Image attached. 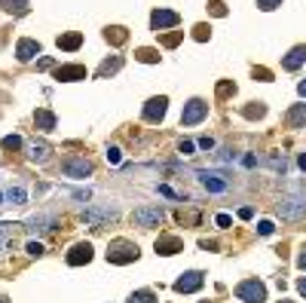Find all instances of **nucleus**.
Wrapping results in <instances>:
<instances>
[{"label": "nucleus", "instance_id": "nucleus-1", "mask_svg": "<svg viewBox=\"0 0 306 303\" xmlns=\"http://www.w3.org/2000/svg\"><path fill=\"white\" fill-rule=\"evenodd\" d=\"M275 214L282 220H303L306 217V193H285V196L275 202Z\"/></svg>", "mask_w": 306, "mask_h": 303}, {"label": "nucleus", "instance_id": "nucleus-2", "mask_svg": "<svg viewBox=\"0 0 306 303\" xmlns=\"http://www.w3.org/2000/svg\"><path fill=\"white\" fill-rule=\"evenodd\" d=\"M120 217V209L117 205H89V209H83L80 212V220L83 224H89V227H107V224H114V220Z\"/></svg>", "mask_w": 306, "mask_h": 303}, {"label": "nucleus", "instance_id": "nucleus-3", "mask_svg": "<svg viewBox=\"0 0 306 303\" xmlns=\"http://www.w3.org/2000/svg\"><path fill=\"white\" fill-rule=\"evenodd\" d=\"M196 181L208 190V193H227L230 190V175L227 172H208V169H196Z\"/></svg>", "mask_w": 306, "mask_h": 303}, {"label": "nucleus", "instance_id": "nucleus-4", "mask_svg": "<svg viewBox=\"0 0 306 303\" xmlns=\"http://www.w3.org/2000/svg\"><path fill=\"white\" fill-rule=\"evenodd\" d=\"M236 300H242V303H263L267 300V288H263V282L257 279H245L236 285Z\"/></svg>", "mask_w": 306, "mask_h": 303}, {"label": "nucleus", "instance_id": "nucleus-5", "mask_svg": "<svg viewBox=\"0 0 306 303\" xmlns=\"http://www.w3.org/2000/svg\"><path fill=\"white\" fill-rule=\"evenodd\" d=\"M162 217H165V212L159 209V205H144V209H135L132 224H135V227L150 230V227H159V224H162Z\"/></svg>", "mask_w": 306, "mask_h": 303}, {"label": "nucleus", "instance_id": "nucleus-6", "mask_svg": "<svg viewBox=\"0 0 306 303\" xmlns=\"http://www.w3.org/2000/svg\"><path fill=\"white\" fill-rule=\"evenodd\" d=\"M135 257H138V248L132 242H126V239L110 242V248H107V260L110 264H129V260H135Z\"/></svg>", "mask_w": 306, "mask_h": 303}, {"label": "nucleus", "instance_id": "nucleus-7", "mask_svg": "<svg viewBox=\"0 0 306 303\" xmlns=\"http://www.w3.org/2000/svg\"><path fill=\"white\" fill-rule=\"evenodd\" d=\"M205 117H208V104L202 98H190L184 104V114H181V126H196Z\"/></svg>", "mask_w": 306, "mask_h": 303}, {"label": "nucleus", "instance_id": "nucleus-8", "mask_svg": "<svg viewBox=\"0 0 306 303\" xmlns=\"http://www.w3.org/2000/svg\"><path fill=\"white\" fill-rule=\"evenodd\" d=\"M61 172H64V178H77V181H83V178L92 175V162L83 159V156H67L61 162Z\"/></svg>", "mask_w": 306, "mask_h": 303}, {"label": "nucleus", "instance_id": "nucleus-9", "mask_svg": "<svg viewBox=\"0 0 306 303\" xmlns=\"http://www.w3.org/2000/svg\"><path fill=\"white\" fill-rule=\"evenodd\" d=\"M55 224H59V217L52 212H40V214H31L25 220V227L31 233H49V230H55Z\"/></svg>", "mask_w": 306, "mask_h": 303}, {"label": "nucleus", "instance_id": "nucleus-10", "mask_svg": "<svg viewBox=\"0 0 306 303\" xmlns=\"http://www.w3.org/2000/svg\"><path fill=\"white\" fill-rule=\"evenodd\" d=\"M202 282H205V275L199 270H190V273H184L175 282V291L178 294H193V291H199V288H202Z\"/></svg>", "mask_w": 306, "mask_h": 303}, {"label": "nucleus", "instance_id": "nucleus-11", "mask_svg": "<svg viewBox=\"0 0 306 303\" xmlns=\"http://www.w3.org/2000/svg\"><path fill=\"white\" fill-rule=\"evenodd\" d=\"M165 110H169V98H150L147 104H144V120L147 122H159L162 117H165Z\"/></svg>", "mask_w": 306, "mask_h": 303}, {"label": "nucleus", "instance_id": "nucleus-12", "mask_svg": "<svg viewBox=\"0 0 306 303\" xmlns=\"http://www.w3.org/2000/svg\"><path fill=\"white\" fill-rule=\"evenodd\" d=\"M178 25V12H172V9H156L150 16V28L153 31H162V28H175Z\"/></svg>", "mask_w": 306, "mask_h": 303}, {"label": "nucleus", "instance_id": "nucleus-13", "mask_svg": "<svg viewBox=\"0 0 306 303\" xmlns=\"http://www.w3.org/2000/svg\"><path fill=\"white\" fill-rule=\"evenodd\" d=\"M92 260V245L89 242H80L71 248V254H67V264L71 267H80V264H89Z\"/></svg>", "mask_w": 306, "mask_h": 303}, {"label": "nucleus", "instance_id": "nucleus-14", "mask_svg": "<svg viewBox=\"0 0 306 303\" xmlns=\"http://www.w3.org/2000/svg\"><path fill=\"white\" fill-rule=\"evenodd\" d=\"M49 153H52V147H49L46 141H31V144H28V159H31V162H40V165H43V162L49 159Z\"/></svg>", "mask_w": 306, "mask_h": 303}, {"label": "nucleus", "instance_id": "nucleus-15", "mask_svg": "<svg viewBox=\"0 0 306 303\" xmlns=\"http://www.w3.org/2000/svg\"><path fill=\"white\" fill-rule=\"evenodd\" d=\"M303 61H306V46H294V49H291L285 59H282V67H285V71H297Z\"/></svg>", "mask_w": 306, "mask_h": 303}, {"label": "nucleus", "instance_id": "nucleus-16", "mask_svg": "<svg viewBox=\"0 0 306 303\" xmlns=\"http://www.w3.org/2000/svg\"><path fill=\"white\" fill-rule=\"evenodd\" d=\"M16 55H19V61H31L34 55H40V43L37 40H19Z\"/></svg>", "mask_w": 306, "mask_h": 303}, {"label": "nucleus", "instance_id": "nucleus-17", "mask_svg": "<svg viewBox=\"0 0 306 303\" xmlns=\"http://www.w3.org/2000/svg\"><path fill=\"white\" fill-rule=\"evenodd\" d=\"M55 77L59 80H86V67H80V64H64V67H59V71H55Z\"/></svg>", "mask_w": 306, "mask_h": 303}, {"label": "nucleus", "instance_id": "nucleus-18", "mask_svg": "<svg viewBox=\"0 0 306 303\" xmlns=\"http://www.w3.org/2000/svg\"><path fill=\"white\" fill-rule=\"evenodd\" d=\"M267 169H273L275 175H285L288 172V156L285 153H270L267 156Z\"/></svg>", "mask_w": 306, "mask_h": 303}, {"label": "nucleus", "instance_id": "nucleus-19", "mask_svg": "<svg viewBox=\"0 0 306 303\" xmlns=\"http://www.w3.org/2000/svg\"><path fill=\"white\" fill-rule=\"evenodd\" d=\"M288 126H306V104H294L288 110Z\"/></svg>", "mask_w": 306, "mask_h": 303}, {"label": "nucleus", "instance_id": "nucleus-20", "mask_svg": "<svg viewBox=\"0 0 306 303\" xmlns=\"http://www.w3.org/2000/svg\"><path fill=\"white\" fill-rule=\"evenodd\" d=\"M34 122H37L40 132H52V129H55V114H49V110H37Z\"/></svg>", "mask_w": 306, "mask_h": 303}, {"label": "nucleus", "instance_id": "nucleus-21", "mask_svg": "<svg viewBox=\"0 0 306 303\" xmlns=\"http://www.w3.org/2000/svg\"><path fill=\"white\" fill-rule=\"evenodd\" d=\"M16 230H19V224H0V251L9 248V242L16 239Z\"/></svg>", "mask_w": 306, "mask_h": 303}, {"label": "nucleus", "instance_id": "nucleus-22", "mask_svg": "<svg viewBox=\"0 0 306 303\" xmlns=\"http://www.w3.org/2000/svg\"><path fill=\"white\" fill-rule=\"evenodd\" d=\"M181 248V239H175V236H162L159 242H156V251L159 254H175Z\"/></svg>", "mask_w": 306, "mask_h": 303}, {"label": "nucleus", "instance_id": "nucleus-23", "mask_svg": "<svg viewBox=\"0 0 306 303\" xmlns=\"http://www.w3.org/2000/svg\"><path fill=\"white\" fill-rule=\"evenodd\" d=\"M6 202H12V205H25V202H28L25 187H6Z\"/></svg>", "mask_w": 306, "mask_h": 303}, {"label": "nucleus", "instance_id": "nucleus-24", "mask_svg": "<svg viewBox=\"0 0 306 303\" xmlns=\"http://www.w3.org/2000/svg\"><path fill=\"white\" fill-rule=\"evenodd\" d=\"M80 43H83V37H80V34H64V37H59V46L67 49V52H74Z\"/></svg>", "mask_w": 306, "mask_h": 303}, {"label": "nucleus", "instance_id": "nucleus-25", "mask_svg": "<svg viewBox=\"0 0 306 303\" xmlns=\"http://www.w3.org/2000/svg\"><path fill=\"white\" fill-rule=\"evenodd\" d=\"M120 67H122V59H120V55H114V59H107V61L101 64V71H98V74L104 77V74H114V71H120Z\"/></svg>", "mask_w": 306, "mask_h": 303}, {"label": "nucleus", "instance_id": "nucleus-26", "mask_svg": "<svg viewBox=\"0 0 306 303\" xmlns=\"http://www.w3.org/2000/svg\"><path fill=\"white\" fill-rule=\"evenodd\" d=\"M129 303H156V297H153V291H135Z\"/></svg>", "mask_w": 306, "mask_h": 303}, {"label": "nucleus", "instance_id": "nucleus-27", "mask_svg": "<svg viewBox=\"0 0 306 303\" xmlns=\"http://www.w3.org/2000/svg\"><path fill=\"white\" fill-rule=\"evenodd\" d=\"M3 9H9V12H25L28 9V0H3Z\"/></svg>", "mask_w": 306, "mask_h": 303}, {"label": "nucleus", "instance_id": "nucleus-28", "mask_svg": "<svg viewBox=\"0 0 306 303\" xmlns=\"http://www.w3.org/2000/svg\"><path fill=\"white\" fill-rule=\"evenodd\" d=\"M214 162L217 165H227V162H236V153L227 147V150H220V153H214Z\"/></svg>", "mask_w": 306, "mask_h": 303}, {"label": "nucleus", "instance_id": "nucleus-29", "mask_svg": "<svg viewBox=\"0 0 306 303\" xmlns=\"http://www.w3.org/2000/svg\"><path fill=\"white\" fill-rule=\"evenodd\" d=\"M22 147V138L19 135H6L3 138V150H19Z\"/></svg>", "mask_w": 306, "mask_h": 303}, {"label": "nucleus", "instance_id": "nucleus-30", "mask_svg": "<svg viewBox=\"0 0 306 303\" xmlns=\"http://www.w3.org/2000/svg\"><path fill=\"white\" fill-rule=\"evenodd\" d=\"M104 156H107V162H110V165H120L122 150H120V147H107V153H104Z\"/></svg>", "mask_w": 306, "mask_h": 303}, {"label": "nucleus", "instance_id": "nucleus-31", "mask_svg": "<svg viewBox=\"0 0 306 303\" xmlns=\"http://www.w3.org/2000/svg\"><path fill=\"white\" fill-rule=\"evenodd\" d=\"M25 251L31 254V257H40V254H43V245H40V242H28V245H25Z\"/></svg>", "mask_w": 306, "mask_h": 303}, {"label": "nucleus", "instance_id": "nucleus-32", "mask_svg": "<svg viewBox=\"0 0 306 303\" xmlns=\"http://www.w3.org/2000/svg\"><path fill=\"white\" fill-rule=\"evenodd\" d=\"M257 6H260L263 12H270V9H275V6H282V0H257Z\"/></svg>", "mask_w": 306, "mask_h": 303}, {"label": "nucleus", "instance_id": "nucleus-33", "mask_svg": "<svg viewBox=\"0 0 306 303\" xmlns=\"http://www.w3.org/2000/svg\"><path fill=\"white\" fill-rule=\"evenodd\" d=\"M138 59H141V61H159V55L153 52V49H141V52H138Z\"/></svg>", "mask_w": 306, "mask_h": 303}, {"label": "nucleus", "instance_id": "nucleus-34", "mask_svg": "<svg viewBox=\"0 0 306 303\" xmlns=\"http://www.w3.org/2000/svg\"><path fill=\"white\" fill-rule=\"evenodd\" d=\"M257 233H260V236H270V233H273V220H260V224H257Z\"/></svg>", "mask_w": 306, "mask_h": 303}, {"label": "nucleus", "instance_id": "nucleus-35", "mask_svg": "<svg viewBox=\"0 0 306 303\" xmlns=\"http://www.w3.org/2000/svg\"><path fill=\"white\" fill-rule=\"evenodd\" d=\"M257 162H260V159H257L254 153H245V156H242V165H245V169H254Z\"/></svg>", "mask_w": 306, "mask_h": 303}, {"label": "nucleus", "instance_id": "nucleus-36", "mask_svg": "<svg viewBox=\"0 0 306 303\" xmlns=\"http://www.w3.org/2000/svg\"><path fill=\"white\" fill-rule=\"evenodd\" d=\"M178 150H181V153H184V156H190L193 150H196V144H193V141H181V147H178Z\"/></svg>", "mask_w": 306, "mask_h": 303}, {"label": "nucleus", "instance_id": "nucleus-37", "mask_svg": "<svg viewBox=\"0 0 306 303\" xmlns=\"http://www.w3.org/2000/svg\"><path fill=\"white\" fill-rule=\"evenodd\" d=\"M199 147L202 150H214V138H199Z\"/></svg>", "mask_w": 306, "mask_h": 303}, {"label": "nucleus", "instance_id": "nucleus-38", "mask_svg": "<svg viewBox=\"0 0 306 303\" xmlns=\"http://www.w3.org/2000/svg\"><path fill=\"white\" fill-rule=\"evenodd\" d=\"M71 196H77V199H89V196H92V193H89V190H74V193H71Z\"/></svg>", "mask_w": 306, "mask_h": 303}, {"label": "nucleus", "instance_id": "nucleus-39", "mask_svg": "<svg viewBox=\"0 0 306 303\" xmlns=\"http://www.w3.org/2000/svg\"><path fill=\"white\" fill-rule=\"evenodd\" d=\"M217 227H230V214H217Z\"/></svg>", "mask_w": 306, "mask_h": 303}, {"label": "nucleus", "instance_id": "nucleus-40", "mask_svg": "<svg viewBox=\"0 0 306 303\" xmlns=\"http://www.w3.org/2000/svg\"><path fill=\"white\" fill-rule=\"evenodd\" d=\"M297 267H300V270H306V248H303L300 257H297Z\"/></svg>", "mask_w": 306, "mask_h": 303}, {"label": "nucleus", "instance_id": "nucleus-41", "mask_svg": "<svg viewBox=\"0 0 306 303\" xmlns=\"http://www.w3.org/2000/svg\"><path fill=\"white\" fill-rule=\"evenodd\" d=\"M297 291H300V294H303V297H306V275H303V279H300V282H297Z\"/></svg>", "mask_w": 306, "mask_h": 303}, {"label": "nucleus", "instance_id": "nucleus-42", "mask_svg": "<svg viewBox=\"0 0 306 303\" xmlns=\"http://www.w3.org/2000/svg\"><path fill=\"white\" fill-rule=\"evenodd\" d=\"M251 214H254L251 209H239V217H242V220H248V217H251Z\"/></svg>", "mask_w": 306, "mask_h": 303}, {"label": "nucleus", "instance_id": "nucleus-43", "mask_svg": "<svg viewBox=\"0 0 306 303\" xmlns=\"http://www.w3.org/2000/svg\"><path fill=\"white\" fill-rule=\"evenodd\" d=\"M297 92H300V95H303V98H306V80H303V83H300V86H297Z\"/></svg>", "mask_w": 306, "mask_h": 303}, {"label": "nucleus", "instance_id": "nucleus-44", "mask_svg": "<svg viewBox=\"0 0 306 303\" xmlns=\"http://www.w3.org/2000/svg\"><path fill=\"white\" fill-rule=\"evenodd\" d=\"M297 162H300V169H303V172H306V153H303V156H300V159H297Z\"/></svg>", "mask_w": 306, "mask_h": 303}, {"label": "nucleus", "instance_id": "nucleus-45", "mask_svg": "<svg viewBox=\"0 0 306 303\" xmlns=\"http://www.w3.org/2000/svg\"><path fill=\"white\" fill-rule=\"evenodd\" d=\"M3 205H6V193H0V209H3Z\"/></svg>", "mask_w": 306, "mask_h": 303}, {"label": "nucleus", "instance_id": "nucleus-46", "mask_svg": "<svg viewBox=\"0 0 306 303\" xmlns=\"http://www.w3.org/2000/svg\"><path fill=\"white\" fill-rule=\"evenodd\" d=\"M0 303H9V300H6V297H0Z\"/></svg>", "mask_w": 306, "mask_h": 303}]
</instances>
